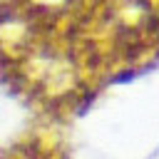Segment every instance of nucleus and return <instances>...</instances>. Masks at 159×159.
I'll return each mask as SVG.
<instances>
[{
	"mask_svg": "<svg viewBox=\"0 0 159 159\" xmlns=\"http://www.w3.org/2000/svg\"><path fill=\"white\" fill-rule=\"evenodd\" d=\"M159 65V0H0V77L47 117Z\"/></svg>",
	"mask_w": 159,
	"mask_h": 159,
	"instance_id": "obj_1",
	"label": "nucleus"
},
{
	"mask_svg": "<svg viewBox=\"0 0 159 159\" xmlns=\"http://www.w3.org/2000/svg\"><path fill=\"white\" fill-rule=\"evenodd\" d=\"M0 159H70L65 142L52 132H32L0 154Z\"/></svg>",
	"mask_w": 159,
	"mask_h": 159,
	"instance_id": "obj_2",
	"label": "nucleus"
}]
</instances>
